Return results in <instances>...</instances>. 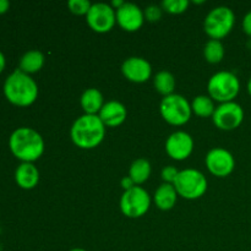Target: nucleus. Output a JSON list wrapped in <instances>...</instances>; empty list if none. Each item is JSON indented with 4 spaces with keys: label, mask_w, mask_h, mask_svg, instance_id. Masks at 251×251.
I'll return each mask as SVG.
<instances>
[{
    "label": "nucleus",
    "mask_w": 251,
    "mask_h": 251,
    "mask_svg": "<svg viewBox=\"0 0 251 251\" xmlns=\"http://www.w3.org/2000/svg\"><path fill=\"white\" fill-rule=\"evenodd\" d=\"M162 6L171 14H181L188 9L189 1L188 0H164L162 2Z\"/></svg>",
    "instance_id": "nucleus-24"
},
{
    "label": "nucleus",
    "mask_w": 251,
    "mask_h": 251,
    "mask_svg": "<svg viewBox=\"0 0 251 251\" xmlns=\"http://www.w3.org/2000/svg\"><path fill=\"white\" fill-rule=\"evenodd\" d=\"M215 109L213 100L208 96H198L191 103V110L199 117H211L215 113Z\"/></svg>",
    "instance_id": "nucleus-23"
},
{
    "label": "nucleus",
    "mask_w": 251,
    "mask_h": 251,
    "mask_svg": "<svg viewBox=\"0 0 251 251\" xmlns=\"http://www.w3.org/2000/svg\"><path fill=\"white\" fill-rule=\"evenodd\" d=\"M70 135L74 144L80 149H95L104 139L105 125L98 115L83 114L75 120Z\"/></svg>",
    "instance_id": "nucleus-3"
},
{
    "label": "nucleus",
    "mask_w": 251,
    "mask_h": 251,
    "mask_svg": "<svg viewBox=\"0 0 251 251\" xmlns=\"http://www.w3.org/2000/svg\"><path fill=\"white\" fill-rule=\"evenodd\" d=\"M178 174L179 171L173 166H167L162 169V179L168 184H174Z\"/></svg>",
    "instance_id": "nucleus-26"
},
{
    "label": "nucleus",
    "mask_w": 251,
    "mask_h": 251,
    "mask_svg": "<svg viewBox=\"0 0 251 251\" xmlns=\"http://www.w3.org/2000/svg\"><path fill=\"white\" fill-rule=\"evenodd\" d=\"M10 2L7 0H0V15L5 14L9 10Z\"/></svg>",
    "instance_id": "nucleus-30"
},
{
    "label": "nucleus",
    "mask_w": 251,
    "mask_h": 251,
    "mask_svg": "<svg viewBox=\"0 0 251 251\" xmlns=\"http://www.w3.org/2000/svg\"><path fill=\"white\" fill-rule=\"evenodd\" d=\"M69 251H86L85 249H81V248H76V249H71Z\"/></svg>",
    "instance_id": "nucleus-33"
},
{
    "label": "nucleus",
    "mask_w": 251,
    "mask_h": 251,
    "mask_svg": "<svg viewBox=\"0 0 251 251\" xmlns=\"http://www.w3.org/2000/svg\"><path fill=\"white\" fill-rule=\"evenodd\" d=\"M194 150L193 137L185 131H176L167 139L166 151L176 161L188 158Z\"/></svg>",
    "instance_id": "nucleus-13"
},
{
    "label": "nucleus",
    "mask_w": 251,
    "mask_h": 251,
    "mask_svg": "<svg viewBox=\"0 0 251 251\" xmlns=\"http://www.w3.org/2000/svg\"><path fill=\"white\" fill-rule=\"evenodd\" d=\"M68 6L73 14L87 15L92 4L88 0H70L68 2Z\"/></svg>",
    "instance_id": "nucleus-25"
},
{
    "label": "nucleus",
    "mask_w": 251,
    "mask_h": 251,
    "mask_svg": "<svg viewBox=\"0 0 251 251\" xmlns=\"http://www.w3.org/2000/svg\"><path fill=\"white\" fill-rule=\"evenodd\" d=\"M161 115L167 123L172 125H184L191 117V105L181 95H169L161 102Z\"/></svg>",
    "instance_id": "nucleus-7"
},
{
    "label": "nucleus",
    "mask_w": 251,
    "mask_h": 251,
    "mask_svg": "<svg viewBox=\"0 0 251 251\" xmlns=\"http://www.w3.org/2000/svg\"><path fill=\"white\" fill-rule=\"evenodd\" d=\"M151 174V164L147 159L139 158L132 162L129 169V176L135 184H142L150 178Z\"/></svg>",
    "instance_id": "nucleus-20"
},
{
    "label": "nucleus",
    "mask_w": 251,
    "mask_h": 251,
    "mask_svg": "<svg viewBox=\"0 0 251 251\" xmlns=\"http://www.w3.org/2000/svg\"><path fill=\"white\" fill-rule=\"evenodd\" d=\"M154 87L158 91L161 95H163L164 97L169 95H173V91L176 88V77L173 76V74L169 73V71L162 70L154 76Z\"/></svg>",
    "instance_id": "nucleus-21"
},
{
    "label": "nucleus",
    "mask_w": 251,
    "mask_h": 251,
    "mask_svg": "<svg viewBox=\"0 0 251 251\" xmlns=\"http://www.w3.org/2000/svg\"><path fill=\"white\" fill-rule=\"evenodd\" d=\"M86 19L93 31L105 33L114 27L117 22V14L110 5L105 2H96L92 4L90 11L86 15Z\"/></svg>",
    "instance_id": "nucleus-10"
},
{
    "label": "nucleus",
    "mask_w": 251,
    "mask_h": 251,
    "mask_svg": "<svg viewBox=\"0 0 251 251\" xmlns=\"http://www.w3.org/2000/svg\"><path fill=\"white\" fill-rule=\"evenodd\" d=\"M126 114V108L123 103L118 102V100H109V102L104 103L100 112L98 113V117L100 118L105 126L115 127L125 122Z\"/></svg>",
    "instance_id": "nucleus-15"
},
{
    "label": "nucleus",
    "mask_w": 251,
    "mask_h": 251,
    "mask_svg": "<svg viewBox=\"0 0 251 251\" xmlns=\"http://www.w3.org/2000/svg\"><path fill=\"white\" fill-rule=\"evenodd\" d=\"M5 64H6V60H5V55L2 54V51L0 50V74H1L2 70L5 69Z\"/></svg>",
    "instance_id": "nucleus-31"
},
{
    "label": "nucleus",
    "mask_w": 251,
    "mask_h": 251,
    "mask_svg": "<svg viewBox=\"0 0 251 251\" xmlns=\"http://www.w3.org/2000/svg\"><path fill=\"white\" fill-rule=\"evenodd\" d=\"M145 17L151 22L158 21L162 17V9L159 6H157V5H150L145 10Z\"/></svg>",
    "instance_id": "nucleus-27"
},
{
    "label": "nucleus",
    "mask_w": 251,
    "mask_h": 251,
    "mask_svg": "<svg viewBox=\"0 0 251 251\" xmlns=\"http://www.w3.org/2000/svg\"><path fill=\"white\" fill-rule=\"evenodd\" d=\"M243 29L248 36L251 37V10L244 16L243 20Z\"/></svg>",
    "instance_id": "nucleus-28"
},
{
    "label": "nucleus",
    "mask_w": 251,
    "mask_h": 251,
    "mask_svg": "<svg viewBox=\"0 0 251 251\" xmlns=\"http://www.w3.org/2000/svg\"><path fill=\"white\" fill-rule=\"evenodd\" d=\"M213 123L221 130H234L240 126L244 120V110L237 102L221 103L212 115Z\"/></svg>",
    "instance_id": "nucleus-9"
},
{
    "label": "nucleus",
    "mask_w": 251,
    "mask_h": 251,
    "mask_svg": "<svg viewBox=\"0 0 251 251\" xmlns=\"http://www.w3.org/2000/svg\"><path fill=\"white\" fill-rule=\"evenodd\" d=\"M2 88L6 100L19 107L31 105L38 97V86L36 81L20 69L7 76Z\"/></svg>",
    "instance_id": "nucleus-2"
},
{
    "label": "nucleus",
    "mask_w": 251,
    "mask_h": 251,
    "mask_svg": "<svg viewBox=\"0 0 251 251\" xmlns=\"http://www.w3.org/2000/svg\"><path fill=\"white\" fill-rule=\"evenodd\" d=\"M248 92H249L251 96V77L249 78V82H248Z\"/></svg>",
    "instance_id": "nucleus-32"
},
{
    "label": "nucleus",
    "mask_w": 251,
    "mask_h": 251,
    "mask_svg": "<svg viewBox=\"0 0 251 251\" xmlns=\"http://www.w3.org/2000/svg\"><path fill=\"white\" fill-rule=\"evenodd\" d=\"M122 71L127 80L141 83L151 77L152 68L151 64L146 59L140 58V56H131L123 63Z\"/></svg>",
    "instance_id": "nucleus-14"
},
{
    "label": "nucleus",
    "mask_w": 251,
    "mask_h": 251,
    "mask_svg": "<svg viewBox=\"0 0 251 251\" xmlns=\"http://www.w3.org/2000/svg\"><path fill=\"white\" fill-rule=\"evenodd\" d=\"M11 153L22 162L33 163L44 152V141L38 131L22 126L14 130L9 139Z\"/></svg>",
    "instance_id": "nucleus-1"
},
{
    "label": "nucleus",
    "mask_w": 251,
    "mask_h": 251,
    "mask_svg": "<svg viewBox=\"0 0 251 251\" xmlns=\"http://www.w3.org/2000/svg\"><path fill=\"white\" fill-rule=\"evenodd\" d=\"M207 90L212 100L221 103L232 102L240 91L239 78L230 71H220L208 80Z\"/></svg>",
    "instance_id": "nucleus-4"
},
{
    "label": "nucleus",
    "mask_w": 251,
    "mask_h": 251,
    "mask_svg": "<svg viewBox=\"0 0 251 251\" xmlns=\"http://www.w3.org/2000/svg\"><path fill=\"white\" fill-rule=\"evenodd\" d=\"M122 186H123V189L126 191V190H129V189L134 188L135 183L132 181V179L130 178V176H124V178L122 179Z\"/></svg>",
    "instance_id": "nucleus-29"
},
{
    "label": "nucleus",
    "mask_w": 251,
    "mask_h": 251,
    "mask_svg": "<svg viewBox=\"0 0 251 251\" xmlns=\"http://www.w3.org/2000/svg\"><path fill=\"white\" fill-rule=\"evenodd\" d=\"M117 22L123 29L129 32H135L144 25L145 12L132 2H124L122 6L115 10Z\"/></svg>",
    "instance_id": "nucleus-12"
},
{
    "label": "nucleus",
    "mask_w": 251,
    "mask_h": 251,
    "mask_svg": "<svg viewBox=\"0 0 251 251\" xmlns=\"http://www.w3.org/2000/svg\"><path fill=\"white\" fill-rule=\"evenodd\" d=\"M81 107L85 110V114L97 115L100 112L103 103V95L97 88H87L81 96Z\"/></svg>",
    "instance_id": "nucleus-18"
},
{
    "label": "nucleus",
    "mask_w": 251,
    "mask_h": 251,
    "mask_svg": "<svg viewBox=\"0 0 251 251\" xmlns=\"http://www.w3.org/2000/svg\"><path fill=\"white\" fill-rule=\"evenodd\" d=\"M206 167L216 176L225 178L229 176L235 167V161L229 151L221 147L212 149L206 156Z\"/></svg>",
    "instance_id": "nucleus-11"
},
{
    "label": "nucleus",
    "mask_w": 251,
    "mask_h": 251,
    "mask_svg": "<svg viewBox=\"0 0 251 251\" xmlns=\"http://www.w3.org/2000/svg\"><path fill=\"white\" fill-rule=\"evenodd\" d=\"M44 65V55L39 50H28L20 59V70L25 74H34Z\"/></svg>",
    "instance_id": "nucleus-19"
},
{
    "label": "nucleus",
    "mask_w": 251,
    "mask_h": 251,
    "mask_svg": "<svg viewBox=\"0 0 251 251\" xmlns=\"http://www.w3.org/2000/svg\"><path fill=\"white\" fill-rule=\"evenodd\" d=\"M235 24L234 12L228 6L215 7L206 16L203 27L205 32L212 39H218L227 36Z\"/></svg>",
    "instance_id": "nucleus-6"
},
{
    "label": "nucleus",
    "mask_w": 251,
    "mask_h": 251,
    "mask_svg": "<svg viewBox=\"0 0 251 251\" xmlns=\"http://www.w3.org/2000/svg\"><path fill=\"white\" fill-rule=\"evenodd\" d=\"M205 59L211 64H218L225 56V46L218 39H210L203 48Z\"/></svg>",
    "instance_id": "nucleus-22"
},
{
    "label": "nucleus",
    "mask_w": 251,
    "mask_h": 251,
    "mask_svg": "<svg viewBox=\"0 0 251 251\" xmlns=\"http://www.w3.org/2000/svg\"><path fill=\"white\" fill-rule=\"evenodd\" d=\"M15 180L20 188L31 190L36 188L39 181V172L33 163L22 162L15 172Z\"/></svg>",
    "instance_id": "nucleus-16"
},
{
    "label": "nucleus",
    "mask_w": 251,
    "mask_h": 251,
    "mask_svg": "<svg viewBox=\"0 0 251 251\" xmlns=\"http://www.w3.org/2000/svg\"><path fill=\"white\" fill-rule=\"evenodd\" d=\"M151 198L141 186H136L124 191L120 199V210L126 217L139 218L149 211Z\"/></svg>",
    "instance_id": "nucleus-8"
},
{
    "label": "nucleus",
    "mask_w": 251,
    "mask_h": 251,
    "mask_svg": "<svg viewBox=\"0 0 251 251\" xmlns=\"http://www.w3.org/2000/svg\"><path fill=\"white\" fill-rule=\"evenodd\" d=\"M173 185L179 196L188 200H195L201 198L207 190V179L200 171L189 168L179 172Z\"/></svg>",
    "instance_id": "nucleus-5"
},
{
    "label": "nucleus",
    "mask_w": 251,
    "mask_h": 251,
    "mask_svg": "<svg viewBox=\"0 0 251 251\" xmlns=\"http://www.w3.org/2000/svg\"><path fill=\"white\" fill-rule=\"evenodd\" d=\"M178 198L176 188L173 184L163 183L158 186V189L154 193V203L159 210L168 211L174 207Z\"/></svg>",
    "instance_id": "nucleus-17"
}]
</instances>
